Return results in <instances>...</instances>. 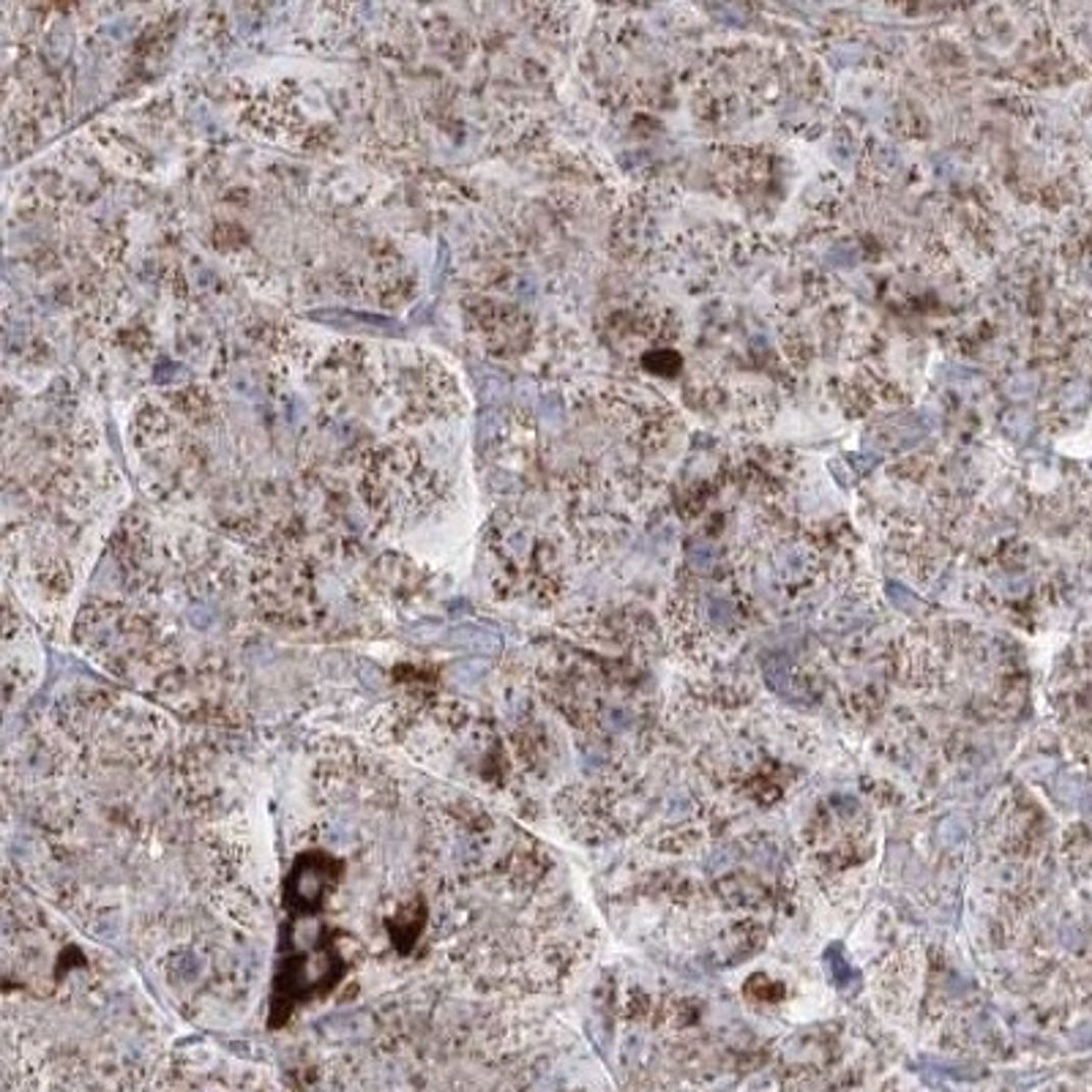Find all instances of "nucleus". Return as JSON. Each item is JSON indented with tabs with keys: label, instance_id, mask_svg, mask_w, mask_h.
Here are the masks:
<instances>
[{
	"label": "nucleus",
	"instance_id": "obj_1",
	"mask_svg": "<svg viewBox=\"0 0 1092 1092\" xmlns=\"http://www.w3.org/2000/svg\"><path fill=\"white\" fill-rule=\"evenodd\" d=\"M830 969H833V977H836V984L838 986H847V981H850V969H847L845 959L830 961Z\"/></svg>",
	"mask_w": 1092,
	"mask_h": 1092
}]
</instances>
